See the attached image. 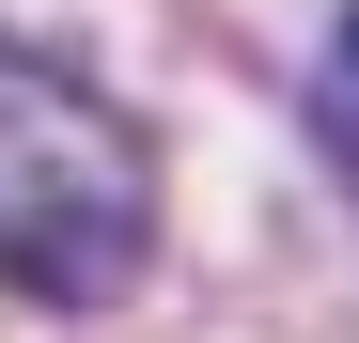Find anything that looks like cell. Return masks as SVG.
Instances as JSON below:
<instances>
[{"label":"cell","mask_w":359,"mask_h":343,"mask_svg":"<svg viewBox=\"0 0 359 343\" xmlns=\"http://www.w3.org/2000/svg\"><path fill=\"white\" fill-rule=\"evenodd\" d=\"M141 250H156V141L63 47L0 31V281L47 312H94L141 281Z\"/></svg>","instance_id":"1"},{"label":"cell","mask_w":359,"mask_h":343,"mask_svg":"<svg viewBox=\"0 0 359 343\" xmlns=\"http://www.w3.org/2000/svg\"><path fill=\"white\" fill-rule=\"evenodd\" d=\"M313 141H328V156L359 172V16L328 31V63H313Z\"/></svg>","instance_id":"2"}]
</instances>
